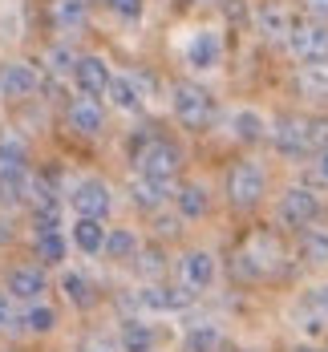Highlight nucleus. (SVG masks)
Listing matches in <instances>:
<instances>
[{"label": "nucleus", "mask_w": 328, "mask_h": 352, "mask_svg": "<svg viewBox=\"0 0 328 352\" xmlns=\"http://www.w3.org/2000/svg\"><path fill=\"white\" fill-rule=\"evenodd\" d=\"M166 102H171V118L179 122L182 130H211L219 118V102L207 85H199L195 77H182L166 89Z\"/></svg>", "instance_id": "1"}, {"label": "nucleus", "mask_w": 328, "mask_h": 352, "mask_svg": "<svg viewBox=\"0 0 328 352\" xmlns=\"http://www.w3.org/2000/svg\"><path fill=\"white\" fill-rule=\"evenodd\" d=\"M223 57H227V41L219 25H195L186 29L179 41V61L186 73L203 77V73H219L223 69Z\"/></svg>", "instance_id": "2"}, {"label": "nucleus", "mask_w": 328, "mask_h": 352, "mask_svg": "<svg viewBox=\"0 0 328 352\" xmlns=\"http://www.w3.org/2000/svg\"><path fill=\"white\" fill-rule=\"evenodd\" d=\"M320 138H325V130H320L312 118H304V113H284V118H276L272 130H267V142H272L276 154L288 158V162L312 158L316 146H320Z\"/></svg>", "instance_id": "3"}, {"label": "nucleus", "mask_w": 328, "mask_h": 352, "mask_svg": "<svg viewBox=\"0 0 328 352\" xmlns=\"http://www.w3.org/2000/svg\"><path fill=\"white\" fill-rule=\"evenodd\" d=\"M223 195H227V203L235 211H255L263 203V195H267V170H263V162L239 158L227 170V178H223Z\"/></svg>", "instance_id": "4"}, {"label": "nucleus", "mask_w": 328, "mask_h": 352, "mask_svg": "<svg viewBox=\"0 0 328 352\" xmlns=\"http://www.w3.org/2000/svg\"><path fill=\"white\" fill-rule=\"evenodd\" d=\"M134 175L142 178H162V182H175V175L182 170V150L162 134H146L134 146Z\"/></svg>", "instance_id": "5"}, {"label": "nucleus", "mask_w": 328, "mask_h": 352, "mask_svg": "<svg viewBox=\"0 0 328 352\" xmlns=\"http://www.w3.org/2000/svg\"><path fill=\"white\" fill-rule=\"evenodd\" d=\"M288 53L296 65H312V61H328V21L325 16H296L288 33Z\"/></svg>", "instance_id": "6"}, {"label": "nucleus", "mask_w": 328, "mask_h": 352, "mask_svg": "<svg viewBox=\"0 0 328 352\" xmlns=\"http://www.w3.org/2000/svg\"><path fill=\"white\" fill-rule=\"evenodd\" d=\"M320 211H325V203H320V195L312 190V186H288L284 195H280V203H276V219H280V227L284 231H304V227H312V223H320Z\"/></svg>", "instance_id": "7"}, {"label": "nucleus", "mask_w": 328, "mask_h": 352, "mask_svg": "<svg viewBox=\"0 0 328 352\" xmlns=\"http://www.w3.org/2000/svg\"><path fill=\"white\" fill-rule=\"evenodd\" d=\"M280 259H284V251H280V243L272 235H252L248 247L235 255V276H243V280H267L280 267Z\"/></svg>", "instance_id": "8"}, {"label": "nucleus", "mask_w": 328, "mask_h": 352, "mask_svg": "<svg viewBox=\"0 0 328 352\" xmlns=\"http://www.w3.org/2000/svg\"><path fill=\"white\" fill-rule=\"evenodd\" d=\"M65 203L73 214H85V219H106L113 211V190H109L106 178H77L69 190H65Z\"/></svg>", "instance_id": "9"}, {"label": "nucleus", "mask_w": 328, "mask_h": 352, "mask_svg": "<svg viewBox=\"0 0 328 352\" xmlns=\"http://www.w3.org/2000/svg\"><path fill=\"white\" fill-rule=\"evenodd\" d=\"M109 77H113V69H109V61L102 57V53H77V57H73V65H69V85H73V94L106 98Z\"/></svg>", "instance_id": "10"}, {"label": "nucleus", "mask_w": 328, "mask_h": 352, "mask_svg": "<svg viewBox=\"0 0 328 352\" xmlns=\"http://www.w3.org/2000/svg\"><path fill=\"white\" fill-rule=\"evenodd\" d=\"M65 126L81 138H98L106 130V106L102 98H89V94H73L65 102Z\"/></svg>", "instance_id": "11"}, {"label": "nucleus", "mask_w": 328, "mask_h": 352, "mask_svg": "<svg viewBox=\"0 0 328 352\" xmlns=\"http://www.w3.org/2000/svg\"><path fill=\"white\" fill-rule=\"evenodd\" d=\"M41 85H45V77L29 61H4L0 65V102H29Z\"/></svg>", "instance_id": "12"}, {"label": "nucleus", "mask_w": 328, "mask_h": 352, "mask_svg": "<svg viewBox=\"0 0 328 352\" xmlns=\"http://www.w3.org/2000/svg\"><path fill=\"white\" fill-rule=\"evenodd\" d=\"M179 280H182V287H190L195 296H199V292H207V287L219 280V259L207 251V247H190V251H182Z\"/></svg>", "instance_id": "13"}, {"label": "nucleus", "mask_w": 328, "mask_h": 352, "mask_svg": "<svg viewBox=\"0 0 328 352\" xmlns=\"http://www.w3.org/2000/svg\"><path fill=\"white\" fill-rule=\"evenodd\" d=\"M106 98H109V106L118 109V113H142L146 102H150L146 81L138 77V73H113V77H109Z\"/></svg>", "instance_id": "14"}, {"label": "nucleus", "mask_w": 328, "mask_h": 352, "mask_svg": "<svg viewBox=\"0 0 328 352\" xmlns=\"http://www.w3.org/2000/svg\"><path fill=\"white\" fill-rule=\"evenodd\" d=\"M4 292L17 300V304H36L45 292H49V280H45V267L36 263H21L4 276Z\"/></svg>", "instance_id": "15"}, {"label": "nucleus", "mask_w": 328, "mask_h": 352, "mask_svg": "<svg viewBox=\"0 0 328 352\" xmlns=\"http://www.w3.org/2000/svg\"><path fill=\"white\" fill-rule=\"evenodd\" d=\"M252 21H255V33L267 36V41H280V45L288 41L292 25H296V16H292L280 0H263V4L252 12Z\"/></svg>", "instance_id": "16"}, {"label": "nucleus", "mask_w": 328, "mask_h": 352, "mask_svg": "<svg viewBox=\"0 0 328 352\" xmlns=\"http://www.w3.org/2000/svg\"><path fill=\"white\" fill-rule=\"evenodd\" d=\"M190 300H195V292L190 287H162V283H146L142 292H138V304H142L146 312H182V308H190Z\"/></svg>", "instance_id": "17"}, {"label": "nucleus", "mask_w": 328, "mask_h": 352, "mask_svg": "<svg viewBox=\"0 0 328 352\" xmlns=\"http://www.w3.org/2000/svg\"><path fill=\"white\" fill-rule=\"evenodd\" d=\"M89 8L94 0H49V25L57 33H81L89 25Z\"/></svg>", "instance_id": "18"}, {"label": "nucleus", "mask_w": 328, "mask_h": 352, "mask_svg": "<svg viewBox=\"0 0 328 352\" xmlns=\"http://www.w3.org/2000/svg\"><path fill=\"white\" fill-rule=\"evenodd\" d=\"M231 138L243 142V146H255V142H267V130H272V122L263 118V109L255 106H239L231 109Z\"/></svg>", "instance_id": "19"}, {"label": "nucleus", "mask_w": 328, "mask_h": 352, "mask_svg": "<svg viewBox=\"0 0 328 352\" xmlns=\"http://www.w3.org/2000/svg\"><path fill=\"white\" fill-rule=\"evenodd\" d=\"M296 94L312 106H328V61L296 65Z\"/></svg>", "instance_id": "20"}, {"label": "nucleus", "mask_w": 328, "mask_h": 352, "mask_svg": "<svg viewBox=\"0 0 328 352\" xmlns=\"http://www.w3.org/2000/svg\"><path fill=\"white\" fill-rule=\"evenodd\" d=\"M175 211L186 223L207 219L211 214V190H207V182H182V186H175Z\"/></svg>", "instance_id": "21"}, {"label": "nucleus", "mask_w": 328, "mask_h": 352, "mask_svg": "<svg viewBox=\"0 0 328 352\" xmlns=\"http://www.w3.org/2000/svg\"><path fill=\"white\" fill-rule=\"evenodd\" d=\"M106 223L102 219H85V214H73L69 223V243L81 251V255H102V247H106Z\"/></svg>", "instance_id": "22"}, {"label": "nucleus", "mask_w": 328, "mask_h": 352, "mask_svg": "<svg viewBox=\"0 0 328 352\" xmlns=\"http://www.w3.org/2000/svg\"><path fill=\"white\" fill-rule=\"evenodd\" d=\"M134 203H138L142 211H150V214L162 211V207H171V203H175V182L134 175Z\"/></svg>", "instance_id": "23"}, {"label": "nucleus", "mask_w": 328, "mask_h": 352, "mask_svg": "<svg viewBox=\"0 0 328 352\" xmlns=\"http://www.w3.org/2000/svg\"><path fill=\"white\" fill-rule=\"evenodd\" d=\"M102 255H106L109 263H130V259H138V255H142V239H138L130 227H109Z\"/></svg>", "instance_id": "24"}, {"label": "nucleus", "mask_w": 328, "mask_h": 352, "mask_svg": "<svg viewBox=\"0 0 328 352\" xmlns=\"http://www.w3.org/2000/svg\"><path fill=\"white\" fill-rule=\"evenodd\" d=\"M61 292H65V300H69L73 308H81V312H89V308H98V287L89 276H81V272H65L61 276Z\"/></svg>", "instance_id": "25"}, {"label": "nucleus", "mask_w": 328, "mask_h": 352, "mask_svg": "<svg viewBox=\"0 0 328 352\" xmlns=\"http://www.w3.org/2000/svg\"><path fill=\"white\" fill-rule=\"evenodd\" d=\"M154 340H158V332L146 320H122V332H118L122 352H154Z\"/></svg>", "instance_id": "26"}, {"label": "nucleus", "mask_w": 328, "mask_h": 352, "mask_svg": "<svg viewBox=\"0 0 328 352\" xmlns=\"http://www.w3.org/2000/svg\"><path fill=\"white\" fill-rule=\"evenodd\" d=\"M300 259L304 263H316V267L328 263V227L325 223H312V227L300 231Z\"/></svg>", "instance_id": "27"}, {"label": "nucleus", "mask_w": 328, "mask_h": 352, "mask_svg": "<svg viewBox=\"0 0 328 352\" xmlns=\"http://www.w3.org/2000/svg\"><path fill=\"white\" fill-rule=\"evenodd\" d=\"M65 255H69V239H65L61 231H41V235H36V259H41L45 267L65 263Z\"/></svg>", "instance_id": "28"}, {"label": "nucleus", "mask_w": 328, "mask_h": 352, "mask_svg": "<svg viewBox=\"0 0 328 352\" xmlns=\"http://www.w3.org/2000/svg\"><path fill=\"white\" fill-rule=\"evenodd\" d=\"M219 344H223L219 324H190L182 336V352H215Z\"/></svg>", "instance_id": "29"}, {"label": "nucleus", "mask_w": 328, "mask_h": 352, "mask_svg": "<svg viewBox=\"0 0 328 352\" xmlns=\"http://www.w3.org/2000/svg\"><path fill=\"white\" fill-rule=\"evenodd\" d=\"M25 328L33 332V336H49V332H57V308H49V304H29V312H25Z\"/></svg>", "instance_id": "30"}, {"label": "nucleus", "mask_w": 328, "mask_h": 352, "mask_svg": "<svg viewBox=\"0 0 328 352\" xmlns=\"http://www.w3.org/2000/svg\"><path fill=\"white\" fill-rule=\"evenodd\" d=\"M102 8L122 25H138L146 16V0H102Z\"/></svg>", "instance_id": "31"}, {"label": "nucleus", "mask_w": 328, "mask_h": 352, "mask_svg": "<svg viewBox=\"0 0 328 352\" xmlns=\"http://www.w3.org/2000/svg\"><path fill=\"white\" fill-rule=\"evenodd\" d=\"M21 324H25V316L17 312V300H12L8 292H0V336L21 332Z\"/></svg>", "instance_id": "32"}, {"label": "nucleus", "mask_w": 328, "mask_h": 352, "mask_svg": "<svg viewBox=\"0 0 328 352\" xmlns=\"http://www.w3.org/2000/svg\"><path fill=\"white\" fill-rule=\"evenodd\" d=\"M312 166H316V178L328 186V134L320 138V146H316V154H312Z\"/></svg>", "instance_id": "33"}, {"label": "nucleus", "mask_w": 328, "mask_h": 352, "mask_svg": "<svg viewBox=\"0 0 328 352\" xmlns=\"http://www.w3.org/2000/svg\"><path fill=\"white\" fill-rule=\"evenodd\" d=\"M312 308H316V312H320V316L328 320V283L312 287Z\"/></svg>", "instance_id": "34"}, {"label": "nucleus", "mask_w": 328, "mask_h": 352, "mask_svg": "<svg viewBox=\"0 0 328 352\" xmlns=\"http://www.w3.org/2000/svg\"><path fill=\"white\" fill-rule=\"evenodd\" d=\"M304 4H308V12H312V16H325V21H328V0H304Z\"/></svg>", "instance_id": "35"}, {"label": "nucleus", "mask_w": 328, "mask_h": 352, "mask_svg": "<svg viewBox=\"0 0 328 352\" xmlns=\"http://www.w3.org/2000/svg\"><path fill=\"white\" fill-rule=\"evenodd\" d=\"M215 352H239V349H231V344H227V340H223V344H219Z\"/></svg>", "instance_id": "36"}, {"label": "nucleus", "mask_w": 328, "mask_h": 352, "mask_svg": "<svg viewBox=\"0 0 328 352\" xmlns=\"http://www.w3.org/2000/svg\"><path fill=\"white\" fill-rule=\"evenodd\" d=\"M296 352H320V349H312V344H300V349H296Z\"/></svg>", "instance_id": "37"}, {"label": "nucleus", "mask_w": 328, "mask_h": 352, "mask_svg": "<svg viewBox=\"0 0 328 352\" xmlns=\"http://www.w3.org/2000/svg\"><path fill=\"white\" fill-rule=\"evenodd\" d=\"M190 4H211V0H190Z\"/></svg>", "instance_id": "38"}]
</instances>
